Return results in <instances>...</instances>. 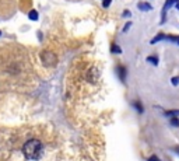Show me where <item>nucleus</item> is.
Wrapping results in <instances>:
<instances>
[{
	"instance_id": "1",
	"label": "nucleus",
	"mask_w": 179,
	"mask_h": 161,
	"mask_svg": "<svg viewBox=\"0 0 179 161\" xmlns=\"http://www.w3.org/2000/svg\"><path fill=\"white\" fill-rule=\"evenodd\" d=\"M42 143L37 139H29L24 143L23 146V154L27 160H39L42 154Z\"/></svg>"
},
{
	"instance_id": "2",
	"label": "nucleus",
	"mask_w": 179,
	"mask_h": 161,
	"mask_svg": "<svg viewBox=\"0 0 179 161\" xmlns=\"http://www.w3.org/2000/svg\"><path fill=\"white\" fill-rule=\"evenodd\" d=\"M41 60L42 63L45 64V66H55L57 63V58H56L55 53H52V52H42L41 53Z\"/></svg>"
},
{
	"instance_id": "3",
	"label": "nucleus",
	"mask_w": 179,
	"mask_h": 161,
	"mask_svg": "<svg viewBox=\"0 0 179 161\" xmlns=\"http://www.w3.org/2000/svg\"><path fill=\"white\" fill-rule=\"evenodd\" d=\"M175 1H176V0H166V1H165V6H164V14H162V23L165 21V20H164V18H165V13L168 11V9L174 4Z\"/></svg>"
},
{
	"instance_id": "4",
	"label": "nucleus",
	"mask_w": 179,
	"mask_h": 161,
	"mask_svg": "<svg viewBox=\"0 0 179 161\" xmlns=\"http://www.w3.org/2000/svg\"><path fill=\"white\" fill-rule=\"evenodd\" d=\"M138 9L140 10H143V11H148V10H151L152 7L150 4H148V3H138Z\"/></svg>"
},
{
	"instance_id": "5",
	"label": "nucleus",
	"mask_w": 179,
	"mask_h": 161,
	"mask_svg": "<svg viewBox=\"0 0 179 161\" xmlns=\"http://www.w3.org/2000/svg\"><path fill=\"white\" fill-rule=\"evenodd\" d=\"M28 17H29L32 21H35V20H38V13L35 11V10H31V11L28 13Z\"/></svg>"
},
{
	"instance_id": "6",
	"label": "nucleus",
	"mask_w": 179,
	"mask_h": 161,
	"mask_svg": "<svg viewBox=\"0 0 179 161\" xmlns=\"http://www.w3.org/2000/svg\"><path fill=\"white\" fill-rule=\"evenodd\" d=\"M171 125H172V126H176V128L179 126V119L176 118V116H174V118H171Z\"/></svg>"
},
{
	"instance_id": "7",
	"label": "nucleus",
	"mask_w": 179,
	"mask_h": 161,
	"mask_svg": "<svg viewBox=\"0 0 179 161\" xmlns=\"http://www.w3.org/2000/svg\"><path fill=\"white\" fill-rule=\"evenodd\" d=\"M164 38H166L165 35H162V34H160V35H157L154 39H151V44H155L157 41H160V39H164Z\"/></svg>"
},
{
	"instance_id": "8",
	"label": "nucleus",
	"mask_w": 179,
	"mask_h": 161,
	"mask_svg": "<svg viewBox=\"0 0 179 161\" xmlns=\"http://www.w3.org/2000/svg\"><path fill=\"white\" fill-rule=\"evenodd\" d=\"M147 62H150V63H154V64H158V60H157V58H154V56H148Z\"/></svg>"
},
{
	"instance_id": "9",
	"label": "nucleus",
	"mask_w": 179,
	"mask_h": 161,
	"mask_svg": "<svg viewBox=\"0 0 179 161\" xmlns=\"http://www.w3.org/2000/svg\"><path fill=\"white\" fill-rule=\"evenodd\" d=\"M165 114H166V115H178V114H179V109L178 111H168V112H165Z\"/></svg>"
},
{
	"instance_id": "10",
	"label": "nucleus",
	"mask_w": 179,
	"mask_h": 161,
	"mask_svg": "<svg viewBox=\"0 0 179 161\" xmlns=\"http://www.w3.org/2000/svg\"><path fill=\"white\" fill-rule=\"evenodd\" d=\"M112 52H116V53H120V48H119V46H116V45H113V46H112Z\"/></svg>"
},
{
	"instance_id": "11",
	"label": "nucleus",
	"mask_w": 179,
	"mask_h": 161,
	"mask_svg": "<svg viewBox=\"0 0 179 161\" xmlns=\"http://www.w3.org/2000/svg\"><path fill=\"white\" fill-rule=\"evenodd\" d=\"M171 83L174 84V86H176V84L179 83V77H175V78H172V80H171Z\"/></svg>"
},
{
	"instance_id": "12",
	"label": "nucleus",
	"mask_w": 179,
	"mask_h": 161,
	"mask_svg": "<svg viewBox=\"0 0 179 161\" xmlns=\"http://www.w3.org/2000/svg\"><path fill=\"white\" fill-rule=\"evenodd\" d=\"M176 9L179 10V1H178V3H176Z\"/></svg>"
},
{
	"instance_id": "13",
	"label": "nucleus",
	"mask_w": 179,
	"mask_h": 161,
	"mask_svg": "<svg viewBox=\"0 0 179 161\" xmlns=\"http://www.w3.org/2000/svg\"><path fill=\"white\" fill-rule=\"evenodd\" d=\"M0 34H1V32H0Z\"/></svg>"
}]
</instances>
